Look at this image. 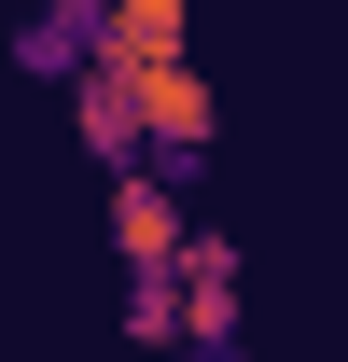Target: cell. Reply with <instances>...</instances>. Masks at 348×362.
<instances>
[{"instance_id": "6da1fadb", "label": "cell", "mask_w": 348, "mask_h": 362, "mask_svg": "<svg viewBox=\"0 0 348 362\" xmlns=\"http://www.w3.org/2000/svg\"><path fill=\"white\" fill-rule=\"evenodd\" d=\"M112 251H126V293H181V251H195V209H181L153 168H112Z\"/></svg>"}, {"instance_id": "7a4b0ae2", "label": "cell", "mask_w": 348, "mask_h": 362, "mask_svg": "<svg viewBox=\"0 0 348 362\" xmlns=\"http://www.w3.org/2000/svg\"><path fill=\"white\" fill-rule=\"evenodd\" d=\"M126 70V98H139V139L168 153V168H195L223 139V112H209V84H195V56H112Z\"/></svg>"}, {"instance_id": "3957f363", "label": "cell", "mask_w": 348, "mask_h": 362, "mask_svg": "<svg viewBox=\"0 0 348 362\" xmlns=\"http://www.w3.org/2000/svg\"><path fill=\"white\" fill-rule=\"evenodd\" d=\"M181 349H237V237H209V223L181 251Z\"/></svg>"}, {"instance_id": "277c9868", "label": "cell", "mask_w": 348, "mask_h": 362, "mask_svg": "<svg viewBox=\"0 0 348 362\" xmlns=\"http://www.w3.org/2000/svg\"><path fill=\"white\" fill-rule=\"evenodd\" d=\"M70 126H84L98 168H139V153H153V139H139V98H126V70H112V56H84V70H70Z\"/></svg>"}, {"instance_id": "5b68a950", "label": "cell", "mask_w": 348, "mask_h": 362, "mask_svg": "<svg viewBox=\"0 0 348 362\" xmlns=\"http://www.w3.org/2000/svg\"><path fill=\"white\" fill-rule=\"evenodd\" d=\"M168 362H237V349H168Z\"/></svg>"}]
</instances>
